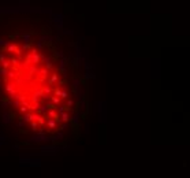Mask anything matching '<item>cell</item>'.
Listing matches in <instances>:
<instances>
[{
    "instance_id": "obj_7",
    "label": "cell",
    "mask_w": 190,
    "mask_h": 178,
    "mask_svg": "<svg viewBox=\"0 0 190 178\" xmlns=\"http://www.w3.org/2000/svg\"><path fill=\"white\" fill-rule=\"evenodd\" d=\"M22 119H23L25 122H30V121H33V118H32V112H25V115L22 117Z\"/></svg>"
},
{
    "instance_id": "obj_8",
    "label": "cell",
    "mask_w": 190,
    "mask_h": 178,
    "mask_svg": "<svg viewBox=\"0 0 190 178\" xmlns=\"http://www.w3.org/2000/svg\"><path fill=\"white\" fill-rule=\"evenodd\" d=\"M16 48H18L16 44H7V52H15Z\"/></svg>"
},
{
    "instance_id": "obj_6",
    "label": "cell",
    "mask_w": 190,
    "mask_h": 178,
    "mask_svg": "<svg viewBox=\"0 0 190 178\" xmlns=\"http://www.w3.org/2000/svg\"><path fill=\"white\" fill-rule=\"evenodd\" d=\"M5 90L10 93V92H14L15 90V84H10V82H7V85H5Z\"/></svg>"
},
{
    "instance_id": "obj_10",
    "label": "cell",
    "mask_w": 190,
    "mask_h": 178,
    "mask_svg": "<svg viewBox=\"0 0 190 178\" xmlns=\"http://www.w3.org/2000/svg\"><path fill=\"white\" fill-rule=\"evenodd\" d=\"M51 101H52V103H55V104L58 106V104H60V97H59V96L52 95V96H51Z\"/></svg>"
},
{
    "instance_id": "obj_24",
    "label": "cell",
    "mask_w": 190,
    "mask_h": 178,
    "mask_svg": "<svg viewBox=\"0 0 190 178\" xmlns=\"http://www.w3.org/2000/svg\"><path fill=\"white\" fill-rule=\"evenodd\" d=\"M45 110H47V107L43 106V107H40V108H37V112L40 114V112H45Z\"/></svg>"
},
{
    "instance_id": "obj_1",
    "label": "cell",
    "mask_w": 190,
    "mask_h": 178,
    "mask_svg": "<svg viewBox=\"0 0 190 178\" xmlns=\"http://www.w3.org/2000/svg\"><path fill=\"white\" fill-rule=\"evenodd\" d=\"M47 126H48V129H51V130H55V129H56V126H58V123H56V121H55V119H52V118H51V119H48V121H47Z\"/></svg>"
},
{
    "instance_id": "obj_2",
    "label": "cell",
    "mask_w": 190,
    "mask_h": 178,
    "mask_svg": "<svg viewBox=\"0 0 190 178\" xmlns=\"http://www.w3.org/2000/svg\"><path fill=\"white\" fill-rule=\"evenodd\" d=\"M58 79H59V74H56V73H55V74H52V75H51V78L48 79V85H51V86H52L54 84L58 82Z\"/></svg>"
},
{
    "instance_id": "obj_22",
    "label": "cell",
    "mask_w": 190,
    "mask_h": 178,
    "mask_svg": "<svg viewBox=\"0 0 190 178\" xmlns=\"http://www.w3.org/2000/svg\"><path fill=\"white\" fill-rule=\"evenodd\" d=\"M8 71V69H4V67H0V75H5Z\"/></svg>"
},
{
    "instance_id": "obj_4",
    "label": "cell",
    "mask_w": 190,
    "mask_h": 178,
    "mask_svg": "<svg viewBox=\"0 0 190 178\" xmlns=\"http://www.w3.org/2000/svg\"><path fill=\"white\" fill-rule=\"evenodd\" d=\"M33 41L34 40H32V41H29V43H26V44H23V47H22V51H30L33 48Z\"/></svg>"
},
{
    "instance_id": "obj_5",
    "label": "cell",
    "mask_w": 190,
    "mask_h": 178,
    "mask_svg": "<svg viewBox=\"0 0 190 178\" xmlns=\"http://www.w3.org/2000/svg\"><path fill=\"white\" fill-rule=\"evenodd\" d=\"M7 115L10 117L11 121H16V119H18V115H16V114L12 111V110H8V111H7Z\"/></svg>"
},
{
    "instance_id": "obj_27",
    "label": "cell",
    "mask_w": 190,
    "mask_h": 178,
    "mask_svg": "<svg viewBox=\"0 0 190 178\" xmlns=\"http://www.w3.org/2000/svg\"><path fill=\"white\" fill-rule=\"evenodd\" d=\"M3 60H5V55L1 52V54H0V62H3Z\"/></svg>"
},
{
    "instance_id": "obj_9",
    "label": "cell",
    "mask_w": 190,
    "mask_h": 178,
    "mask_svg": "<svg viewBox=\"0 0 190 178\" xmlns=\"http://www.w3.org/2000/svg\"><path fill=\"white\" fill-rule=\"evenodd\" d=\"M30 126H32V132H37V129H38V122L37 121H30Z\"/></svg>"
},
{
    "instance_id": "obj_3",
    "label": "cell",
    "mask_w": 190,
    "mask_h": 178,
    "mask_svg": "<svg viewBox=\"0 0 190 178\" xmlns=\"http://www.w3.org/2000/svg\"><path fill=\"white\" fill-rule=\"evenodd\" d=\"M59 114H60V119H62V122L67 123L68 121H70V117H68V112H67V111H62V112H59Z\"/></svg>"
},
{
    "instance_id": "obj_14",
    "label": "cell",
    "mask_w": 190,
    "mask_h": 178,
    "mask_svg": "<svg viewBox=\"0 0 190 178\" xmlns=\"http://www.w3.org/2000/svg\"><path fill=\"white\" fill-rule=\"evenodd\" d=\"M43 90H44V93H45V95H49V93H52V88H51V85H47V86H44Z\"/></svg>"
},
{
    "instance_id": "obj_12",
    "label": "cell",
    "mask_w": 190,
    "mask_h": 178,
    "mask_svg": "<svg viewBox=\"0 0 190 178\" xmlns=\"http://www.w3.org/2000/svg\"><path fill=\"white\" fill-rule=\"evenodd\" d=\"M5 75H7V77H8V78H11V79H14V78H16V75H18V74H16L15 71H11V70H8V71H7V74H5Z\"/></svg>"
},
{
    "instance_id": "obj_21",
    "label": "cell",
    "mask_w": 190,
    "mask_h": 178,
    "mask_svg": "<svg viewBox=\"0 0 190 178\" xmlns=\"http://www.w3.org/2000/svg\"><path fill=\"white\" fill-rule=\"evenodd\" d=\"M60 92H62V89H60V88H56L54 92H52V95H55V96H60Z\"/></svg>"
},
{
    "instance_id": "obj_25",
    "label": "cell",
    "mask_w": 190,
    "mask_h": 178,
    "mask_svg": "<svg viewBox=\"0 0 190 178\" xmlns=\"http://www.w3.org/2000/svg\"><path fill=\"white\" fill-rule=\"evenodd\" d=\"M66 106H68V107H73V106H74V101L71 100V99H70V100H67V103H66Z\"/></svg>"
},
{
    "instance_id": "obj_26",
    "label": "cell",
    "mask_w": 190,
    "mask_h": 178,
    "mask_svg": "<svg viewBox=\"0 0 190 178\" xmlns=\"http://www.w3.org/2000/svg\"><path fill=\"white\" fill-rule=\"evenodd\" d=\"M19 133L21 134H29V130H26V129H19Z\"/></svg>"
},
{
    "instance_id": "obj_13",
    "label": "cell",
    "mask_w": 190,
    "mask_h": 178,
    "mask_svg": "<svg viewBox=\"0 0 190 178\" xmlns=\"http://www.w3.org/2000/svg\"><path fill=\"white\" fill-rule=\"evenodd\" d=\"M45 107H47L48 110H58V106H56L55 103H52V101H51V103H48V104H45Z\"/></svg>"
},
{
    "instance_id": "obj_16",
    "label": "cell",
    "mask_w": 190,
    "mask_h": 178,
    "mask_svg": "<svg viewBox=\"0 0 190 178\" xmlns=\"http://www.w3.org/2000/svg\"><path fill=\"white\" fill-rule=\"evenodd\" d=\"M59 58H60L59 52H58V51H54V52H52V59H54V62H58Z\"/></svg>"
},
{
    "instance_id": "obj_11",
    "label": "cell",
    "mask_w": 190,
    "mask_h": 178,
    "mask_svg": "<svg viewBox=\"0 0 190 178\" xmlns=\"http://www.w3.org/2000/svg\"><path fill=\"white\" fill-rule=\"evenodd\" d=\"M36 121L38 122V125H41V126L44 128V125H45V117H44V115H43V117H40V115H38Z\"/></svg>"
},
{
    "instance_id": "obj_18",
    "label": "cell",
    "mask_w": 190,
    "mask_h": 178,
    "mask_svg": "<svg viewBox=\"0 0 190 178\" xmlns=\"http://www.w3.org/2000/svg\"><path fill=\"white\" fill-rule=\"evenodd\" d=\"M0 100H1V104H8V103H10V97H8V96H1V99H0Z\"/></svg>"
},
{
    "instance_id": "obj_17",
    "label": "cell",
    "mask_w": 190,
    "mask_h": 178,
    "mask_svg": "<svg viewBox=\"0 0 190 178\" xmlns=\"http://www.w3.org/2000/svg\"><path fill=\"white\" fill-rule=\"evenodd\" d=\"M58 85H59V86H64V85H67V84H68V81H67V79H66V78H63V79H58Z\"/></svg>"
},
{
    "instance_id": "obj_23",
    "label": "cell",
    "mask_w": 190,
    "mask_h": 178,
    "mask_svg": "<svg viewBox=\"0 0 190 178\" xmlns=\"http://www.w3.org/2000/svg\"><path fill=\"white\" fill-rule=\"evenodd\" d=\"M7 44H8V43H7ZM7 44L0 45V52H3V54H4V52H7Z\"/></svg>"
},
{
    "instance_id": "obj_29",
    "label": "cell",
    "mask_w": 190,
    "mask_h": 178,
    "mask_svg": "<svg viewBox=\"0 0 190 178\" xmlns=\"http://www.w3.org/2000/svg\"><path fill=\"white\" fill-rule=\"evenodd\" d=\"M3 44H7V43H5L4 40L1 39V37H0V45H3Z\"/></svg>"
},
{
    "instance_id": "obj_19",
    "label": "cell",
    "mask_w": 190,
    "mask_h": 178,
    "mask_svg": "<svg viewBox=\"0 0 190 178\" xmlns=\"http://www.w3.org/2000/svg\"><path fill=\"white\" fill-rule=\"evenodd\" d=\"M8 66H10V59H8V60L5 59V60L1 62V67H4V69H8Z\"/></svg>"
},
{
    "instance_id": "obj_28",
    "label": "cell",
    "mask_w": 190,
    "mask_h": 178,
    "mask_svg": "<svg viewBox=\"0 0 190 178\" xmlns=\"http://www.w3.org/2000/svg\"><path fill=\"white\" fill-rule=\"evenodd\" d=\"M59 71L62 73L63 75H66V69H64V67H60V69H59Z\"/></svg>"
},
{
    "instance_id": "obj_15",
    "label": "cell",
    "mask_w": 190,
    "mask_h": 178,
    "mask_svg": "<svg viewBox=\"0 0 190 178\" xmlns=\"http://www.w3.org/2000/svg\"><path fill=\"white\" fill-rule=\"evenodd\" d=\"M41 34H51V29L48 26H43L41 28Z\"/></svg>"
},
{
    "instance_id": "obj_20",
    "label": "cell",
    "mask_w": 190,
    "mask_h": 178,
    "mask_svg": "<svg viewBox=\"0 0 190 178\" xmlns=\"http://www.w3.org/2000/svg\"><path fill=\"white\" fill-rule=\"evenodd\" d=\"M60 99H67V97H68V93H67V92H66V90H62V92H60V96H59Z\"/></svg>"
}]
</instances>
